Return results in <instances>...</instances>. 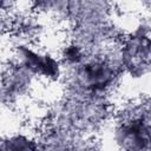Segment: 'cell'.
Instances as JSON below:
<instances>
[{
    "mask_svg": "<svg viewBox=\"0 0 151 151\" xmlns=\"http://www.w3.org/2000/svg\"><path fill=\"white\" fill-rule=\"evenodd\" d=\"M61 83L66 94L112 99L123 85L117 45L88 50L78 65L64 71Z\"/></svg>",
    "mask_w": 151,
    "mask_h": 151,
    "instance_id": "6da1fadb",
    "label": "cell"
},
{
    "mask_svg": "<svg viewBox=\"0 0 151 151\" xmlns=\"http://www.w3.org/2000/svg\"><path fill=\"white\" fill-rule=\"evenodd\" d=\"M103 151H150L151 114L149 97L127 98L113 106L99 133Z\"/></svg>",
    "mask_w": 151,
    "mask_h": 151,
    "instance_id": "7a4b0ae2",
    "label": "cell"
},
{
    "mask_svg": "<svg viewBox=\"0 0 151 151\" xmlns=\"http://www.w3.org/2000/svg\"><path fill=\"white\" fill-rule=\"evenodd\" d=\"M113 106L112 99L65 93L51 113V126L91 138L103 131Z\"/></svg>",
    "mask_w": 151,
    "mask_h": 151,
    "instance_id": "3957f363",
    "label": "cell"
},
{
    "mask_svg": "<svg viewBox=\"0 0 151 151\" xmlns=\"http://www.w3.org/2000/svg\"><path fill=\"white\" fill-rule=\"evenodd\" d=\"M150 20L140 17L127 29L117 44V54L123 72V85H149L151 70ZM122 85V87H123Z\"/></svg>",
    "mask_w": 151,
    "mask_h": 151,
    "instance_id": "277c9868",
    "label": "cell"
},
{
    "mask_svg": "<svg viewBox=\"0 0 151 151\" xmlns=\"http://www.w3.org/2000/svg\"><path fill=\"white\" fill-rule=\"evenodd\" d=\"M12 60L26 70L37 80L59 83L64 77V67L57 53L35 44L20 40L13 45Z\"/></svg>",
    "mask_w": 151,
    "mask_h": 151,
    "instance_id": "5b68a950",
    "label": "cell"
},
{
    "mask_svg": "<svg viewBox=\"0 0 151 151\" xmlns=\"http://www.w3.org/2000/svg\"><path fill=\"white\" fill-rule=\"evenodd\" d=\"M37 79L13 60L0 72V103L14 105L26 98Z\"/></svg>",
    "mask_w": 151,
    "mask_h": 151,
    "instance_id": "8992f818",
    "label": "cell"
},
{
    "mask_svg": "<svg viewBox=\"0 0 151 151\" xmlns=\"http://www.w3.org/2000/svg\"><path fill=\"white\" fill-rule=\"evenodd\" d=\"M0 151H45L40 138L27 132H11L0 137Z\"/></svg>",
    "mask_w": 151,
    "mask_h": 151,
    "instance_id": "52a82bcc",
    "label": "cell"
}]
</instances>
